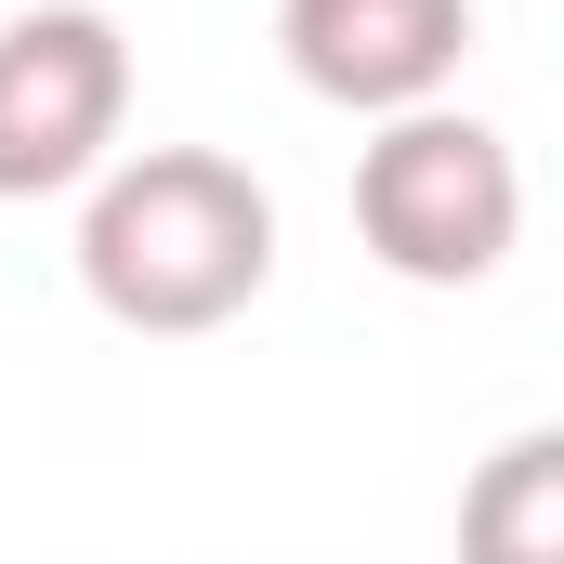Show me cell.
<instances>
[{"label": "cell", "mask_w": 564, "mask_h": 564, "mask_svg": "<svg viewBox=\"0 0 564 564\" xmlns=\"http://www.w3.org/2000/svg\"><path fill=\"white\" fill-rule=\"evenodd\" d=\"M79 276L93 302L144 341H197L224 315H250L276 276V197L210 158V144H144L132 171H106L93 224H79Z\"/></svg>", "instance_id": "1"}, {"label": "cell", "mask_w": 564, "mask_h": 564, "mask_svg": "<svg viewBox=\"0 0 564 564\" xmlns=\"http://www.w3.org/2000/svg\"><path fill=\"white\" fill-rule=\"evenodd\" d=\"M355 237L408 289H486L512 263V237H525V171H512V144L486 119L408 106L355 158Z\"/></svg>", "instance_id": "2"}, {"label": "cell", "mask_w": 564, "mask_h": 564, "mask_svg": "<svg viewBox=\"0 0 564 564\" xmlns=\"http://www.w3.org/2000/svg\"><path fill=\"white\" fill-rule=\"evenodd\" d=\"M132 119V40L79 0L0 26V197H66Z\"/></svg>", "instance_id": "3"}, {"label": "cell", "mask_w": 564, "mask_h": 564, "mask_svg": "<svg viewBox=\"0 0 564 564\" xmlns=\"http://www.w3.org/2000/svg\"><path fill=\"white\" fill-rule=\"evenodd\" d=\"M276 40L302 66V93H328L355 119H408L459 79L473 0H276Z\"/></svg>", "instance_id": "4"}, {"label": "cell", "mask_w": 564, "mask_h": 564, "mask_svg": "<svg viewBox=\"0 0 564 564\" xmlns=\"http://www.w3.org/2000/svg\"><path fill=\"white\" fill-rule=\"evenodd\" d=\"M459 564H564V433H512L459 486Z\"/></svg>", "instance_id": "5"}]
</instances>
